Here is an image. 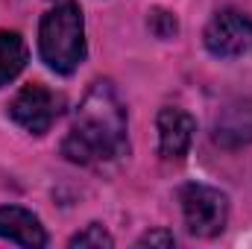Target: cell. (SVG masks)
I'll return each mask as SVG.
<instances>
[{"mask_svg":"<svg viewBox=\"0 0 252 249\" xmlns=\"http://www.w3.org/2000/svg\"><path fill=\"white\" fill-rule=\"evenodd\" d=\"M126 109L109 82H94L62 141V156L76 164H100L126 153Z\"/></svg>","mask_w":252,"mask_h":249,"instance_id":"obj_1","label":"cell"},{"mask_svg":"<svg viewBox=\"0 0 252 249\" xmlns=\"http://www.w3.org/2000/svg\"><path fill=\"white\" fill-rule=\"evenodd\" d=\"M38 50L41 59L56 73H73L85 59V24L82 9L67 0L53 6L38 27Z\"/></svg>","mask_w":252,"mask_h":249,"instance_id":"obj_2","label":"cell"},{"mask_svg":"<svg viewBox=\"0 0 252 249\" xmlns=\"http://www.w3.org/2000/svg\"><path fill=\"white\" fill-rule=\"evenodd\" d=\"M182 214L188 223V232L196 238H214L226 229L229 220V199L217 187L208 185H185L179 190Z\"/></svg>","mask_w":252,"mask_h":249,"instance_id":"obj_3","label":"cell"},{"mask_svg":"<svg viewBox=\"0 0 252 249\" xmlns=\"http://www.w3.org/2000/svg\"><path fill=\"white\" fill-rule=\"evenodd\" d=\"M64 109V97L44 88V85H27L21 88L9 103V118L18 126H24L32 135H44L59 121Z\"/></svg>","mask_w":252,"mask_h":249,"instance_id":"obj_4","label":"cell"},{"mask_svg":"<svg viewBox=\"0 0 252 249\" xmlns=\"http://www.w3.org/2000/svg\"><path fill=\"white\" fill-rule=\"evenodd\" d=\"M202 41H205L208 53H214L220 59L247 56L252 50V18L226 9L211 18V24L202 32Z\"/></svg>","mask_w":252,"mask_h":249,"instance_id":"obj_5","label":"cell"},{"mask_svg":"<svg viewBox=\"0 0 252 249\" xmlns=\"http://www.w3.org/2000/svg\"><path fill=\"white\" fill-rule=\"evenodd\" d=\"M214 141L226 150L252 144V100H232L214 121Z\"/></svg>","mask_w":252,"mask_h":249,"instance_id":"obj_6","label":"cell"},{"mask_svg":"<svg viewBox=\"0 0 252 249\" xmlns=\"http://www.w3.org/2000/svg\"><path fill=\"white\" fill-rule=\"evenodd\" d=\"M196 124L182 109H161L158 112V150L164 158H185L193 141Z\"/></svg>","mask_w":252,"mask_h":249,"instance_id":"obj_7","label":"cell"},{"mask_svg":"<svg viewBox=\"0 0 252 249\" xmlns=\"http://www.w3.org/2000/svg\"><path fill=\"white\" fill-rule=\"evenodd\" d=\"M0 238L21 244V247H44L47 244V235H44L38 217L27 208H18V205L0 208Z\"/></svg>","mask_w":252,"mask_h":249,"instance_id":"obj_8","label":"cell"},{"mask_svg":"<svg viewBox=\"0 0 252 249\" xmlns=\"http://www.w3.org/2000/svg\"><path fill=\"white\" fill-rule=\"evenodd\" d=\"M30 59V50H27V41L18 35V32H9L3 30L0 32V88L9 85Z\"/></svg>","mask_w":252,"mask_h":249,"instance_id":"obj_9","label":"cell"},{"mask_svg":"<svg viewBox=\"0 0 252 249\" xmlns=\"http://www.w3.org/2000/svg\"><path fill=\"white\" fill-rule=\"evenodd\" d=\"M150 30L156 32V38H173L179 32V21L167 12V9H153L150 18H147Z\"/></svg>","mask_w":252,"mask_h":249,"instance_id":"obj_10","label":"cell"},{"mask_svg":"<svg viewBox=\"0 0 252 249\" xmlns=\"http://www.w3.org/2000/svg\"><path fill=\"white\" fill-rule=\"evenodd\" d=\"M70 247H115V241H112V235L103 229V226H88L85 232H79V235H73L70 238Z\"/></svg>","mask_w":252,"mask_h":249,"instance_id":"obj_11","label":"cell"},{"mask_svg":"<svg viewBox=\"0 0 252 249\" xmlns=\"http://www.w3.org/2000/svg\"><path fill=\"white\" fill-rule=\"evenodd\" d=\"M173 244H176V238L170 232H150L138 241V247H173Z\"/></svg>","mask_w":252,"mask_h":249,"instance_id":"obj_12","label":"cell"}]
</instances>
